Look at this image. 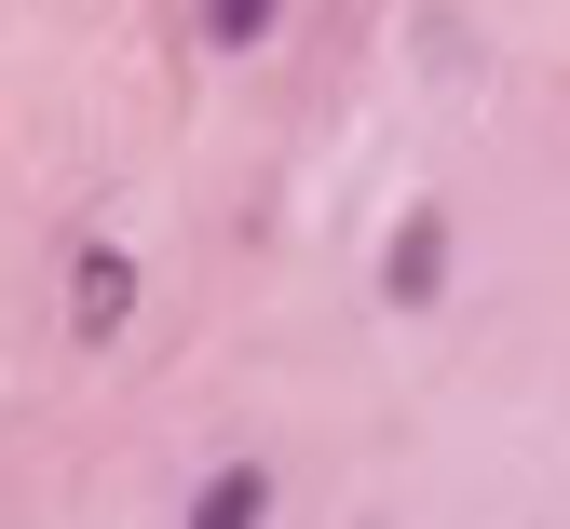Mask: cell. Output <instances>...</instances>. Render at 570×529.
<instances>
[{
    "label": "cell",
    "mask_w": 570,
    "mask_h": 529,
    "mask_svg": "<svg viewBox=\"0 0 570 529\" xmlns=\"http://www.w3.org/2000/svg\"><path fill=\"white\" fill-rule=\"evenodd\" d=\"M435 285H449V204H407V232H394V258H381V298L421 313Z\"/></svg>",
    "instance_id": "1"
},
{
    "label": "cell",
    "mask_w": 570,
    "mask_h": 529,
    "mask_svg": "<svg viewBox=\"0 0 570 529\" xmlns=\"http://www.w3.org/2000/svg\"><path fill=\"white\" fill-rule=\"evenodd\" d=\"M122 313H136V258L122 245H82V272H68V326H82V340H122Z\"/></svg>",
    "instance_id": "2"
},
{
    "label": "cell",
    "mask_w": 570,
    "mask_h": 529,
    "mask_svg": "<svg viewBox=\"0 0 570 529\" xmlns=\"http://www.w3.org/2000/svg\"><path fill=\"white\" fill-rule=\"evenodd\" d=\"M177 529H272V462H218V476L190 489Z\"/></svg>",
    "instance_id": "3"
},
{
    "label": "cell",
    "mask_w": 570,
    "mask_h": 529,
    "mask_svg": "<svg viewBox=\"0 0 570 529\" xmlns=\"http://www.w3.org/2000/svg\"><path fill=\"white\" fill-rule=\"evenodd\" d=\"M285 28V0H204V41H218V55H258Z\"/></svg>",
    "instance_id": "4"
}]
</instances>
